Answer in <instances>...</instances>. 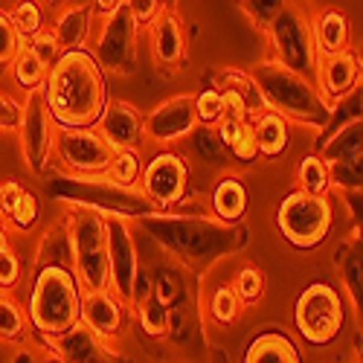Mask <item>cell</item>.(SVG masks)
<instances>
[{"label": "cell", "mask_w": 363, "mask_h": 363, "mask_svg": "<svg viewBox=\"0 0 363 363\" xmlns=\"http://www.w3.org/2000/svg\"><path fill=\"white\" fill-rule=\"evenodd\" d=\"M29 337V320L23 311V302L15 294L0 291V343L21 346Z\"/></svg>", "instance_id": "484cf974"}, {"label": "cell", "mask_w": 363, "mask_h": 363, "mask_svg": "<svg viewBox=\"0 0 363 363\" xmlns=\"http://www.w3.org/2000/svg\"><path fill=\"white\" fill-rule=\"evenodd\" d=\"M4 247H9V227L0 221V250H4Z\"/></svg>", "instance_id": "60d3db41"}, {"label": "cell", "mask_w": 363, "mask_h": 363, "mask_svg": "<svg viewBox=\"0 0 363 363\" xmlns=\"http://www.w3.org/2000/svg\"><path fill=\"white\" fill-rule=\"evenodd\" d=\"M12 82L23 90V96H29V94H41V87H44V82H47V67H44V62L41 58L29 50L26 44L21 47V52H18V58L12 62Z\"/></svg>", "instance_id": "4316f807"}, {"label": "cell", "mask_w": 363, "mask_h": 363, "mask_svg": "<svg viewBox=\"0 0 363 363\" xmlns=\"http://www.w3.org/2000/svg\"><path fill=\"white\" fill-rule=\"evenodd\" d=\"M128 323V306L108 288L82 296V328H87L96 340L113 346Z\"/></svg>", "instance_id": "2e32d148"}, {"label": "cell", "mask_w": 363, "mask_h": 363, "mask_svg": "<svg viewBox=\"0 0 363 363\" xmlns=\"http://www.w3.org/2000/svg\"><path fill=\"white\" fill-rule=\"evenodd\" d=\"M209 206H213V216L224 224L245 221L247 206H250V192L245 186V180H238L233 174L221 177L213 186V192H209Z\"/></svg>", "instance_id": "cb8c5ba5"}, {"label": "cell", "mask_w": 363, "mask_h": 363, "mask_svg": "<svg viewBox=\"0 0 363 363\" xmlns=\"http://www.w3.org/2000/svg\"><path fill=\"white\" fill-rule=\"evenodd\" d=\"M26 47H29V50H33V52H35V55L41 58V62H44V67H47V70H52V65L58 62V58H62V50H58V44L52 41V35L47 33V29H44L41 35H35V38L29 41Z\"/></svg>", "instance_id": "f35d334b"}, {"label": "cell", "mask_w": 363, "mask_h": 363, "mask_svg": "<svg viewBox=\"0 0 363 363\" xmlns=\"http://www.w3.org/2000/svg\"><path fill=\"white\" fill-rule=\"evenodd\" d=\"M52 157L65 172L76 177H105L113 151L105 145V140L94 128H82V131L55 128Z\"/></svg>", "instance_id": "8fae6325"}, {"label": "cell", "mask_w": 363, "mask_h": 363, "mask_svg": "<svg viewBox=\"0 0 363 363\" xmlns=\"http://www.w3.org/2000/svg\"><path fill=\"white\" fill-rule=\"evenodd\" d=\"M230 288L235 291V296H238L241 306L247 308V306H256V302L264 296L267 282H264V274H262L256 264H241Z\"/></svg>", "instance_id": "1f68e13d"}, {"label": "cell", "mask_w": 363, "mask_h": 363, "mask_svg": "<svg viewBox=\"0 0 363 363\" xmlns=\"http://www.w3.org/2000/svg\"><path fill=\"white\" fill-rule=\"evenodd\" d=\"M82 296L79 279L67 262H41L29 279V294L23 302L29 328L38 331L47 343L65 337L67 331L82 325Z\"/></svg>", "instance_id": "7a4b0ae2"}, {"label": "cell", "mask_w": 363, "mask_h": 363, "mask_svg": "<svg viewBox=\"0 0 363 363\" xmlns=\"http://www.w3.org/2000/svg\"><path fill=\"white\" fill-rule=\"evenodd\" d=\"M320 157L328 166L331 174V192H360V113L349 116L346 125L335 131L323 148Z\"/></svg>", "instance_id": "4fadbf2b"}, {"label": "cell", "mask_w": 363, "mask_h": 363, "mask_svg": "<svg viewBox=\"0 0 363 363\" xmlns=\"http://www.w3.org/2000/svg\"><path fill=\"white\" fill-rule=\"evenodd\" d=\"M294 328L308 346H331L346 328V299L335 282H311L294 306Z\"/></svg>", "instance_id": "5b68a950"}, {"label": "cell", "mask_w": 363, "mask_h": 363, "mask_svg": "<svg viewBox=\"0 0 363 363\" xmlns=\"http://www.w3.org/2000/svg\"><path fill=\"white\" fill-rule=\"evenodd\" d=\"M247 76L256 84L264 108L279 113L288 125L299 123V125L325 128L331 119H335L331 108L317 94L314 79H306V76L277 65L274 58H264V62L253 65L247 70Z\"/></svg>", "instance_id": "3957f363"}, {"label": "cell", "mask_w": 363, "mask_h": 363, "mask_svg": "<svg viewBox=\"0 0 363 363\" xmlns=\"http://www.w3.org/2000/svg\"><path fill=\"white\" fill-rule=\"evenodd\" d=\"M50 349L55 354H62L65 363H119L116 349L96 340L87 328L76 325L73 331H67L65 337H58L50 343Z\"/></svg>", "instance_id": "44dd1931"}, {"label": "cell", "mask_w": 363, "mask_h": 363, "mask_svg": "<svg viewBox=\"0 0 363 363\" xmlns=\"http://www.w3.org/2000/svg\"><path fill=\"white\" fill-rule=\"evenodd\" d=\"M267 41L274 50V62L311 79L317 67V47H314V29L311 15L299 4H282V9L267 23Z\"/></svg>", "instance_id": "52a82bcc"}, {"label": "cell", "mask_w": 363, "mask_h": 363, "mask_svg": "<svg viewBox=\"0 0 363 363\" xmlns=\"http://www.w3.org/2000/svg\"><path fill=\"white\" fill-rule=\"evenodd\" d=\"M105 235H108V291L119 296L128 308H134L137 299V279H140V253L134 230L125 216L102 213Z\"/></svg>", "instance_id": "9c48e42d"}, {"label": "cell", "mask_w": 363, "mask_h": 363, "mask_svg": "<svg viewBox=\"0 0 363 363\" xmlns=\"http://www.w3.org/2000/svg\"><path fill=\"white\" fill-rule=\"evenodd\" d=\"M41 218V201L33 189H26L18 177L0 180V221L9 230L29 233Z\"/></svg>", "instance_id": "d6986e66"}, {"label": "cell", "mask_w": 363, "mask_h": 363, "mask_svg": "<svg viewBox=\"0 0 363 363\" xmlns=\"http://www.w3.org/2000/svg\"><path fill=\"white\" fill-rule=\"evenodd\" d=\"M311 79H314V87L323 96V102L335 113L337 105L343 99L354 96V90L360 87V52L354 47H349L335 55H320Z\"/></svg>", "instance_id": "9a60e30c"}, {"label": "cell", "mask_w": 363, "mask_h": 363, "mask_svg": "<svg viewBox=\"0 0 363 363\" xmlns=\"http://www.w3.org/2000/svg\"><path fill=\"white\" fill-rule=\"evenodd\" d=\"M169 9H172V4H166V0H128V12H131L140 33L155 26Z\"/></svg>", "instance_id": "d590c367"}, {"label": "cell", "mask_w": 363, "mask_h": 363, "mask_svg": "<svg viewBox=\"0 0 363 363\" xmlns=\"http://www.w3.org/2000/svg\"><path fill=\"white\" fill-rule=\"evenodd\" d=\"M311 29H314V47L317 58L320 55H335L352 47V23L343 9H323L311 15Z\"/></svg>", "instance_id": "7402d4cb"}, {"label": "cell", "mask_w": 363, "mask_h": 363, "mask_svg": "<svg viewBox=\"0 0 363 363\" xmlns=\"http://www.w3.org/2000/svg\"><path fill=\"white\" fill-rule=\"evenodd\" d=\"M227 148H230V155H233L238 163H245V166H250V163H256V160H259V151H256V140H253L250 119H247V123H241V125H238V131L230 137Z\"/></svg>", "instance_id": "74e56055"}, {"label": "cell", "mask_w": 363, "mask_h": 363, "mask_svg": "<svg viewBox=\"0 0 363 363\" xmlns=\"http://www.w3.org/2000/svg\"><path fill=\"white\" fill-rule=\"evenodd\" d=\"M137 320L148 337H166L169 335V308L155 296V291H148L145 296L134 299Z\"/></svg>", "instance_id": "f1b7e54d"}, {"label": "cell", "mask_w": 363, "mask_h": 363, "mask_svg": "<svg viewBox=\"0 0 363 363\" xmlns=\"http://www.w3.org/2000/svg\"><path fill=\"white\" fill-rule=\"evenodd\" d=\"M41 102L55 128H94L111 102L108 76L87 50L62 52V58L47 73V82L41 87Z\"/></svg>", "instance_id": "6da1fadb"}, {"label": "cell", "mask_w": 363, "mask_h": 363, "mask_svg": "<svg viewBox=\"0 0 363 363\" xmlns=\"http://www.w3.org/2000/svg\"><path fill=\"white\" fill-rule=\"evenodd\" d=\"M21 111H23V102H18L12 94H6V90H0V128L18 131Z\"/></svg>", "instance_id": "ab89813d"}, {"label": "cell", "mask_w": 363, "mask_h": 363, "mask_svg": "<svg viewBox=\"0 0 363 363\" xmlns=\"http://www.w3.org/2000/svg\"><path fill=\"white\" fill-rule=\"evenodd\" d=\"M224 94L218 87H203L201 94H195V116H198V125H216L224 119Z\"/></svg>", "instance_id": "836d02e7"}, {"label": "cell", "mask_w": 363, "mask_h": 363, "mask_svg": "<svg viewBox=\"0 0 363 363\" xmlns=\"http://www.w3.org/2000/svg\"><path fill=\"white\" fill-rule=\"evenodd\" d=\"M137 41L140 29L128 12V0L111 18L94 21L87 52L96 58L105 76H131L137 67Z\"/></svg>", "instance_id": "ba28073f"}, {"label": "cell", "mask_w": 363, "mask_h": 363, "mask_svg": "<svg viewBox=\"0 0 363 363\" xmlns=\"http://www.w3.org/2000/svg\"><path fill=\"white\" fill-rule=\"evenodd\" d=\"M186 189H189V163L184 155L163 148L148 163H143L140 192L151 206L172 209L186 198Z\"/></svg>", "instance_id": "30bf717a"}, {"label": "cell", "mask_w": 363, "mask_h": 363, "mask_svg": "<svg viewBox=\"0 0 363 363\" xmlns=\"http://www.w3.org/2000/svg\"><path fill=\"white\" fill-rule=\"evenodd\" d=\"M241 363H302V352L285 331L270 328L247 343Z\"/></svg>", "instance_id": "603a6c76"}, {"label": "cell", "mask_w": 363, "mask_h": 363, "mask_svg": "<svg viewBox=\"0 0 363 363\" xmlns=\"http://www.w3.org/2000/svg\"><path fill=\"white\" fill-rule=\"evenodd\" d=\"M90 29H94V9H90V4H65L55 12L47 33L52 35V41L62 52H73V50H87Z\"/></svg>", "instance_id": "ffe728a7"}, {"label": "cell", "mask_w": 363, "mask_h": 363, "mask_svg": "<svg viewBox=\"0 0 363 363\" xmlns=\"http://www.w3.org/2000/svg\"><path fill=\"white\" fill-rule=\"evenodd\" d=\"M195 128H198L195 94L169 96L155 111L143 116V140H148L151 145H174L195 134Z\"/></svg>", "instance_id": "5bb4252c"}, {"label": "cell", "mask_w": 363, "mask_h": 363, "mask_svg": "<svg viewBox=\"0 0 363 363\" xmlns=\"http://www.w3.org/2000/svg\"><path fill=\"white\" fill-rule=\"evenodd\" d=\"M186 50H189V41H186L184 18L172 6L151 26V58H155V65L163 70H177L186 62Z\"/></svg>", "instance_id": "ac0fdd59"}, {"label": "cell", "mask_w": 363, "mask_h": 363, "mask_svg": "<svg viewBox=\"0 0 363 363\" xmlns=\"http://www.w3.org/2000/svg\"><path fill=\"white\" fill-rule=\"evenodd\" d=\"M241 311H245V306L238 302V296L230 285H218L213 291V296H209V317L218 325H233Z\"/></svg>", "instance_id": "d6a6232c"}, {"label": "cell", "mask_w": 363, "mask_h": 363, "mask_svg": "<svg viewBox=\"0 0 363 363\" xmlns=\"http://www.w3.org/2000/svg\"><path fill=\"white\" fill-rule=\"evenodd\" d=\"M250 128H253V140H256V151L259 157L274 160L288 151L291 143V125L274 111H259L256 116H250Z\"/></svg>", "instance_id": "d4e9b609"}, {"label": "cell", "mask_w": 363, "mask_h": 363, "mask_svg": "<svg viewBox=\"0 0 363 363\" xmlns=\"http://www.w3.org/2000/svg\"><path fill=\"white\" fill-rule=\"evenodd\" d=\"M140 174H143V157L137 148H131V151H113L102 180H108V184H113L119 189H137Z\"/></svg>", "instance_id": "83f0119b"}, {"label": "cell", "mask_w": 363, "mask_h": 363, "mask_svg": "<svg viewBox=\"0 0 363 363\" xmlns=\"http://www.w3.org/2000/svg\"><path fill=\"white\" fill-rule=\"evenodd\" d=\"M143 116L145 113L137 105L111 99L99 116V123L94 125V131L105 140L111 151H131L143 143Z\"/></svg>", "instance_id": "e0dca14e"}, {"label": "cell", "mask_w": 363, "mask_h": 363, "mask_svg": "<svg viewBox=\"0 0 363 363\" xmlns=\"http://www.w3.org/2000/svg\"><path fill=\"white\" fill-rule=\"evenodd\" d=\"M296 186L308 195H328L331 192V174L320 155H306L296 166Z\"/></svg>", "instance_id": "4dcf8cb0"}, {"label": "cell", "mask_w": 363, "mask_h": 363, "mask_svg": "<svg viewBox=\"0 0 363 363\" xmlns=\"http://www.w3.org/2000/svg\"><path fill=\"white\" fill-rule=\"evenodd\" d=\"M335 227V203L331 195L288 192L277 206V230L296 250H314L331 235Z\"/></svg>", "instance_id": "8992f818"}, {"label": "cell", "mask_w": 363, "mask_h": 363, "mask_svg": "<svg viewBox=\"0 0 363 363\" xmlns=\"http://www.w3.org/2000/svg\"><path fill=\"white\" fill-rule=\"evenodd\" d=\"M21 47H23V41L18 38L15 26H12V21H9V9L0 6V70L12 67V62L18 58Z\"/></svg>", "instance_id": "8d00e7d4"}, {"label": "cell", "mask_w": 363, "mask_h": 363, "mask_svg": "<svg viewBox=\"0 0 363 363\" xmlns=\"http://www.w3.org/2000/svg\"><path fill=\"white\" fill-rule=\"evenodd\" d=\"M21 282H23V262H21L18 250L9 245L0 250V291L15 294Z\"/></svg>", "instance_id": "e575fe53"}, {"label": "cell", "mask_w": 363, "mask_h": 363, "mask_svg": "<svg viewBox=\"0 0 363 363\" xmlns=\"http://www.w3.org/2000/svg\"><path fill=\"white\" fill-rule=\"evenodd\" d=\"M9 21L15 26V33L23 44H29L35 35H41L47 29V15H44V6L35 4V0H23V4H15L9 9Z\"/></svg>", "instance_id": "f546056e"}, {"label": "cell", "mask_w": 363, "mask_h": 363, "mask_svg": "<svg viewBox=\"0 0 363 363\" xmlns=\"http://www.w3.org/2000/svg\"><path fill=\"white\" fill-rule=\"evenodd\" d=\"M18 140H21V155L29 172H47L52 163V145H55V125L41 102V94L23 96V111L18 123Z\"/></svg>", "instance_id": "7c38bea8"}, {"label": "cell", "mask_w": 363, "mask_h": 363, "mask_svg": "<svg viewBox=\"0 0 363 363\" xmlns=\"http://www.w3.org/2000/svg\"><path fill=\"white\" fill-rule=\"evenodd\" d=\"M65 238L70 250V267L82 294L108 288V235L105 218L94 206H73L65 221Z\"/></svg>", "instance_id": "277c9868"}]
</instances>
